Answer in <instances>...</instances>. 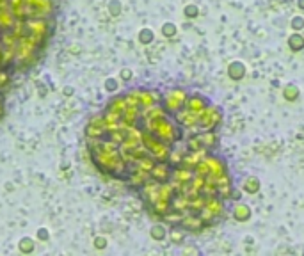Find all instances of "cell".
<instances>
[{"label": "cell", "instance_id": "1", "mask_svg": "<svg viewBox=\"0 0 304 256\" xmlns=\"http://www.w3.org/2000/svg\"><path fill=\"white\" fill-rule=\"evenodd\" d=\"M89 150L96 166L103 173L119 176L125 171H128V164L125 162V159L121 155L119 146L116 143H112V141L93 139V143L89 144Z\"/></svg>", "mask_w": 304, "mask_h": 256}, {"label": "cell", "instance_id": "2", "mask_svg": "<svg viewBox=\"0 0 304 256\" xmlns=\"http://www.w3.org/2000/svg\"><path fill=\"white\" fill-rule=\"evenodd\" d=\"M52 11V0H29V18H47Z\"/></svg>", "mask_w": 304, "mask_h": 256}, {"label": "cell", "instance_id": "3", "mask_svg": "<svg viewBox=\"0 0 304 256\" xmlns=\"http://www.w3.org/2000/svg\"><path fill=\"white\" fill-rule=\"evenodd\" d=\"M105 132H109V130H107V123L103 116L93 117L86 128V136L89 137V139H100Z\"/></svg>", "mask_w": 304, "mask_h": 256}, {"label": "cell", "instance_id": "4", "mask_svg": "<svg viewBox=\"0 0 304 256\" xmlns=\"http://www.w3.org/2000/svg\"><path fill=\"white\" fill-rule=\"evenodd\" d=\"M16 16L11 13V9H0V29H2V32L4 31H13L16 25Z\"/></svg>", "mask_w": 304, "mask_h": 256}, {"label": "cell", "instance_id": "5", "mask_svg": "<svg viewBox=\"0 0 304 256\" xmlns=\"http://www.w3.org/2000/svg\"><path fill=\"white\" fill-rule=\"evenodd\" d=\"M18 249L22 252H25V254H27V252H32L34 251V240H32L31 237H24L18 242Z\"/></svg>", "mask_w": 304, "mask_h": 256}, {"label": "cell", "instance_id": "6", "mask_svg": "<svg viewBox=\"0 0 304 256\" xmlns=\"http://www.w3.org/2000/svg\"><path fill=\"white\" fill-rule=\"evenodd\" d=\"M151 38H153V34L148 31V29H142V32H140V34H139L140 43H144V45H148V43L151 41Z\"/></svg>", "mask_w": 304, "mask_h": 256}, {"label": "cell", "instance_id": "7", "mask_svg": "<svg viewBox=\"0 0 304 256\" xmlns=\"http://www.w3.org/2000/svg\"><path fill=\"white\" fill-rule=\"evenodd\" d=\"M105 89L109 91V93H112V91L117 89V80H116V78H107V80H105Z\"/></svg>", "mask_w": 304, "mask_h": 256}, {"label": "cell", "instance_id": "8", "mask_svg": "<svg viewBox=\"0 0 304 256\" xmlns=\"http://www.w3.org/2000/svg\"><path fill=\"white\" fill-rule=\"evenodd\" d=\"M164 235H166V233H164V229H162V226H155V228L151 229V237L153 238H159V240H160V238H164Z\"/></svg>", "mask_w": 304, "mask_h": 256}, {"label": "cell", "instance_id": "9", "mask_svg": "<svg viewBox=\"0 0 304 256\" xmlns=\"http://www.w3.org/2000/svg\"><path fill=\"white\" fill-rule=\"evenodd\" d=\"M94 247H96V249H105L107 247V238L105 237H96V238H94Z\"/></svg>", "mask_w": 304, "mask_h": 256}, {"label": "cell", "instance_id": "10", "mask_svg": "<svg viewBox=\"0 0 304 256\" xmlns=\"http://www.w3.org/2000/svg\"><path fill=\"white\" fill-rule=\"evenodd\" d=\"M48 237H50V233H48L47 228H39L38 229V238H39V240H48Z\"/></svg>", "mask_w": 304, "mask_h": 256}, {"label": "cell", "instance_id": "11", "mask_svg": "<svg viewBox=\"0 0 304 256\" xmlns=\"http://www.w3.org/2000/svg\"><path fill=\"white\" fill-rule=\"evenodd\" d=\"M164 34L166 36H173V34H175V25H173V24H166L164 25Z\"/></svg>", "mask_w": 304, "mask_h": 256}, {"label": "cell", "instance_id": "12", "mask_svg": "<svg viewBox=\"0 0 304 256\" xmlns=\"http://www.w3.org/2000/svg\"><path fill=\"white\" fill-rule=\"evenodd\" d=\"M121 77L125 78V80H128V78L132 77V71H130V70H126V68H125V70H121Z\"/></svg>", "mask_w": 304, "mask_h": 256}, {"label": "cell", "instance_id": "13", "mask_svg": "<svg viewBox=\"0 0 304 256\" xmlns=\"http://www.w3.org/2000/svg\"><path fill=\"white\" fill-rule=\"evenodd\" d=\"M4 112V101H2V94H0V116Z\"/></svg>", "mask_w": 304, "mask_h": 256}, {"label": "cell", "instance_id": "14", "mask_svg": "<svg viewBox=\"0 0 304 256\" xmlns=\"http://www.w3.org/2000/svg\"><path fill=\"white\" fill-rule=\"evenodd\" d=\"M64 94H73V87H71V89L70 87H66V89H64Z\"/></svg>", "mask_w": 304, "mask_h": 256}]
</instances>
